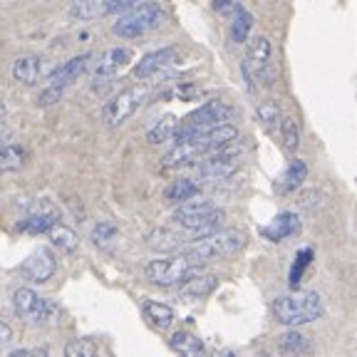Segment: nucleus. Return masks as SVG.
Returning a JSON list of instances; mask_svg holds the SVG:
<instances>
[{"instance_id":"1","label":"nucleus","mask_w":357,"mask_h":357,"mask_svg":"<svg viewBox=\"0 0 357 357\" xmlns=\"http://www.w3.org/2000/svg\"><path fill=\"white\" fill-rule=\"evenodd\" d=\"M273 312L275 320L280 325L288 328H301V325L315 323L318 318H323V298L315 290H293L288 296H280L273 301Z\"/></svg>"},{"instance_id":"2","label":"nucleus","mask_w":357,"mask_h":357,"mask_svg":"<svg viewBox=\"0 0 357 357\" xmlns=\"http://www.w3.org/2000/svg\"><path fill=\"white\" fill-rule=\"evenodd\" d=\"M245 245V234L238 229H226V231H216V234L206 236V238L194 241L189 248H184L181 256L189 258L194 266H201V263H208L213 258L221 256H231V253L241 251Z\"/></svg>"},{"instance_id":"3","label":"nucleus","mask_w":357,"mask_h":357,"mask_svg":"<svg viewBox=\"0 0 357 357\" xmlns=\"http://www.w3.org/2000/svg\"><path fill=\"white\" fill-rule=\"evenodd\" d=\"M234 114L229 105H223L218 100H211L206 105H201L199 109H194L191 114H186L176 127V134H174V139L176 142H184V139H191L196 134H204L208 129H216V127H223V124L229 122V117Z\"/></svg>"},{"instance_id":"4","label":"nucleus","mask_w":357,"mask_h":357,"mask_svg":"<svg viewBox=\"0 0 357 357\" xmlns=\"http://www.w3.org/2000/svg\"><path fill=\"white\" fill-rule=\"evenodd\" d=\"M162 20L164 13L156 3H137L132 10L117 17V22L112 25V33L119 38H139V35L159 28Z\"/></svg>"},{"instance_id":"5","label":"nucleus","mask_w":357,"mask_h":357,"mask_svg":"<svg viewBox=\"0 0 357 357\" xmlns=\"http://www.w3.org/2000/svg\"><path fill=\"white\" fill-rule=\"evenodd\" d=\"M196 268L199 266H194L189 258L178 253V256L156 258V261H151L149 266H146L144 275L149 283L169 288V285H178V283H184V280H189Z\"/></svg>"},{"instance_id":"6","label":"nucleus","mask_w":357,"mask_h":357,"mask_svg":"<svg viewBox=\"0 0 357 357\" xmlns=\"http://www.w3.org/2000/svg\"><path fill=\"white\" fill-rule=\"evenodd\" d=\"M146 95H149V84H134V87L122 89L119 95H114L102 107V119L109 127H119V124L127 122L134 112L144 105Z\"/></svg>"},{"instance_id":"7","label":"nucleus","mask_w":357,"mask_h":357,"mask_svg":"<svg viewBox=\"0 0 357 357\" xmlns=\"http://www.w3.org/2000/svg\"><path fill=\"white\" fill-rule=\"evenodd\" d=\"M13 305H15V312L20 318H25L33 325H45L50 320L57 318V305L47 298H40L35 290L30 288H17L13 293Z\"/></svg>"},{"instance_id":"8","label":"nucleus","mask_w":357,"mask_h":357,"mask_svg":"<svg viewBox=\"0 0 357 357\" xmlns=\"http://www.w3.org/2000/svg\"><path fill=\"white\" fill-rule=\"evenodd\" d=\"M271 52H273V47H271V40H268L266 35H253V38L248 40L243 65L256 82L271 84V79H273V70H271Z\"/></svg>"},{"instance_id":"9","label":"nucleus","mask_w":357,"mask_h":357,"mask_svg":"<svg viewBox=\"0 0 357 357\" xmlns=\"http://www.w3.org/2000/svg\"><path fill=\"white\" fill-rule=\"evenodd\" d=\"M241 167V156L236 151H231L229 146L216 151V156H208L196 167V174L204 181H223V178L234 176Z\"/></svg>"},{"instance_id":"10","label":"nucleus","mask_w":357,"mask_h":357,"mask_svg":"<svg viewBox=\"0 0 357 357\" xmlns=\"http://www.w3.org/2000/svg\"><path fill=\"white\" fill-rule=\"evenodd\" d=\"M137 6L134 0H79L70 6V17L73 20H95V17L109 15V13H129Z\"/></svg>"},{"instance_id":"11","label":"nucleus","mask_w":357,"mask_h":357,"mask_svg":"<svg viewBox=\"0 0 357 357\" xmlns=\"http://www.w3.org/2000/svg\"><path fill=\"white\" fill-rule=\"evenodd\" d=\"M127 62H132V50L129 47H109L105 50L95 62V70H92V87L97 84H109V79H114V75L122 70Z\"/></svg>"},{"instance_id":"12","label":"nucleus","mask_w":357,"mask_h":357,"mask_svg":"<svg viewBox=\"0 0 357 357\" xmlns=\"http://www.w3.org/2000/svg\"><path fill=\"white\" fill-rule=\"evenodd\" d=\"M52 62L45 60V57H38V55H22L13 62V79L20 84H38L40 79H47L52 75Z\"/></svg>"},{"instance_id":"13","label":"nucleus","mask_w":357,"mask_h":357,"mask_svg":"<svg viewBox=\"0 0 357 357\" xmlns=\"http://www.w3.org/2000/svg\"><path fill=\"white\" fill-rule=\"evenodd\" d=\"M89 60H92V52H82V55L73 57V60L62 62L60 67L52 70L50 77H47V87L57 89V92H65V87H70V84H73L75 79L87 70Z\"/></svg>"},{"instance_id":"14","label":"nucleus","mask_w":357,"mask_h":357,"mask_svg":"<svg viewBox=\"0 0 357 357\" xmlns=\"http://www.w3.org/2000/svg\"><path fill=\"white\" fill-rule=\"evenodd\" d=\"M55 271L57 261L50 248H38V251H33L22 261V273L28 275L30 280H35V283H47L55 275Z\"/></svg>"},{"instance_id":"15","label":"nucleus","mask_w":357,"mask_h":357,"mask_svg":"<svg viewBox=\"0 0 357 357\" xmlns=\"http://www.w3.org/2000/svg\"><path fill=\"white\" fill-rule=\"evenodd\" d=\"M176 47H162V50H154L149 55H144L137 67H134V77L137 79H149L156 77V75H162L174 60H176Z\"/></svg>"},{"instance_id":"16","label":"nucleus","mask_w":357,"mask_h":357,"mask_svg":"<svg viewBox=\"0 0 357 357\" xmlns=\"http://www.w3.org/2000/svg\"><path fill=\"white\" fill-rule=\"evenodd\" d=\"M55 223H60V213H57L47 201H40V206L35 208L33 213H28V216L22 218V221L17 223V229H20L22 234L38 236V234H47Z\"/></svg>"},{"instance_id":"17","label":"nucleus","mask_w":357,"mask_h":357,"mask_svg":"<svg viewBox=\"0 0 357 357\" xmlns=\"http://www.w3.org/2000/svg\"><path fill=\"white\" fill-rule=\"evenodd\" d=\"M261 234H263V238H268L271 243H283L290 236L301 234V218L293 211H283L268 223V226H263Z\"/></svg>"},{"instance_id":"18","label":"nucleus","mask_w":357,"mask_h":357,"mask_svg":"<svg viewBox=\"0 0 357 357\" xmlns=\"http://www.w3.org/2000/svg\"><path fill=\"white\" fill-rule=\"evenodd\" d=\"M169 347L176 352L178 357H206V347L189 330H176L169 337Z\"/></svg>"},{"instance_id":"19","label":"nucleus","mask_w":357,"mask_h":357,"mask_svg":"<svg viewBox=\"0 0 357 357\" xmlns=\"http://www.w3.org/2000/svg\"><path fill=\"white\" fill-rule=\"evenodd\" d=\"M307 176V164L303 162V159H293V162L285 167V172L280 174L278 184H275V189L280 191V194H290V191H298L301 189V184L305 181Z\"/></svg>"},{"instance_id":"20","label":"nucleus","mask_w":357,"mask_h":357,"mask_svg":"<svg viewBox=\"0 0 357 357\" xmlns=\"http://www.w3.org/2000/svg\"><path fill=\"white\" fill-rule=\"evenodd\" d=\"M213 211H218V206L213 204V201L191 199V201H186V204H181V206L174 211V221H176V223L196 221V218H204V216H208V213H213Z\"/></svg>"},{"instance_id":"21","label":"nucleus","mask_w":357,"mask_h":357,"mask_svg":"<svg viewBox=\"0 0 357 357\" xmlns=\"http://www.w3.org/2000/svg\"><path fill=\"white\" fill-rule=\"evenodd\" d=\"M218 285L216 275H194V278L181 283V298L186 301H201V298L211 296Z\"/></svg>"},{"instance_id":"22","label":"nucleus","mask_w":357,"mask_h":357,"mask_svg":"<svg viewBox=\"0 0 357 357\" xmlns=\"http://www.w3.org/2000/svg\"><path fill=\"white\" fill-rule=\"evenodd\" d=\"M146 243H149V248H154V251H159V253H174V251H178V248H184L186 241H184V236H178L176 231H172V229H156L149 234Z\"/></svg>"},{"instance_id":"23","label":"nucleus","mask_w":357,"mask_h":357,"mask_svg":"<svg viewBox=\"0 0 357 357\" xmlns=\"http://www.w3.org/2000/svg\"><path fill=\"white\" fill-rule=\"evenodd\" d=\"M142 310H144V318L149 320L154 328L159 330H167L169 325L174 323V310L167 305V303H159V301H144V305H142Z\"/></svg>"},{"instance_id":"24","label":"nucleus","mask_w":357,"mask_h":357,"mask_svg":"<svg viewBox=\"0 0 357 357\" xmlns=\"http://www.w3.org/2000/svg\"><path fill=\"white\" fill-rule=\"evenodd\" d=\"M47 238H50V243L55 245V248H60L62 253H75L79 245L77 234H75L70 226H65V223H55V226L47 231Z\"/></svg>"},{"instance_id":"25","label":"nucleus","mask_w":357,"mask_h":357,"mask_svg":"<svg viewBox=\"0 0 357 357\" xmlns=\"http://www.w3.org/2000/svg\"><path fill=\"white\" fill-rule=\"evenodd\" d=\"M176 127H178V119L174 117V114H164V117L146 132V142H149V144H164V142L174 139Z\"/></svg>"},{"instance_id":"26","label":"nucleus","mask_w":357,"mask_h":357,"mask_svg":"<svg viewBox=\"0 0 357 357\" xmlns=\"http://www.w3.org/2000/svg\"><path fill=\"white\" fill-rule=\"evenodd\" d=\"M194 196H199V186L191 181V178H178V181H174L172 186L167 189V194H164V199L169 201V204H186V201H191Z\"/></svg>"},{"instance_id":"27","label":"nucleus","mask_w":357,"mask_h":357,"mask_svg":"<svg viewBox=\"0 0 357 357\" xmlns=\"http://www.w3.org/2000/svg\"><path fill=\"white\" fill-rule=\"evenodd\" d=\"M25 159H28V154H25V149H22V146H17V144L0 146V174L17 172V169H22Z\"/></svg>"},{"instance_id":"28","label":"nucleus","mask_w":357,"mask_h":357,"mask_svg":"<svg viewBox=\"0 0 357 357\" xmlns=\"http://www.w3.org/2000/svg\"><path fill=\"white\" fill-rule=\"evenodd\" d=\"M278 340H280V350H283L285 355L301 357L310 352V342H307L305 335L298 333V330H288L285 335H280Z\"/></svg>"},{"instance_id":"29","label":"nucleus","mask_w":357,"mask_h":357,"mask_svg":"<svg viewBox=\"0 0 357 357\" xmlns=\"http://www.w3.org/2000/svg\"><path fill=\"white\" fill-rule=\"evenodd\" d=\"M256 114H258V122H261V127L266 129L268 134H273L275 129H278V124H280L278 102H273V100L261 102V105H258V109H256Z\"/></svg>"},{"instance_id":"30","label":"nucleus","mask_w":357,"mask_h":357,"mask_svg":"<svg viewBox=\"0 0 357 357\" xmlns=\"http://www.w3.org/2000/svg\"><path fill=\"white\" fill-rule=\"evenodd\" d=\"M251 28H253V15L245 8H241L234 15V22H231V40L234 43H245Z\"/></svg>"},{"instance_id":"31","label":"nucleus","mask_w":357,"mask_h":357,"mask_svg":"<svg viewBox=\"0 0 357 357\" xmlns=\"http://www.w3.org/2000/svg\"><path fill=\"white\" fill-rule=\"evenodd\" d=\"M312 256H315L312 248H301V251L296 253V261H293V268H290V288L293 290H298V283L303 280L305 268L312 263Z\"/></svg>"},{"instance_id":"32","label":"nucleus","mask_w":357,"mask_h":357,"mask_svg":"<svg viewBox=\"0 0 357 357\" xmlns=\"http://www.w3.org/2000/svg\"><path fill=\"white\" fill-rule=\"evenodd\" d=\"M280 139H283V146L288 151H298L301 146V127L293 117L280 119Z\"/></svg>"},{"instance_id":"33","label":"nucleus","mask_w":357,"mask_h":357,"mask_svg":"<svg viewBox=\"0 0 357 357\" xmlns=\"http://www.w3.org/2000/svg\"><path fill=\"white\" fill-rule=\"evenodd\" d=\"M65 357H97V345L87 337L82 340H70L65 345Z\"/></svg>"},{"instance_id":"34","label":"nucleus","mask_w":357,"mask_h":357,"mask_svg":"<svg viewBox=\"0 0 357 357\" xmlns=\"http://www.w3.org/2000/svg\"><path fill=\"white\" fill-rule=\"evenodd\" d=\"M114 236H117V223H112V221H100L95 229H92V241H95V245H107Z\"/></svg>"},{"instance_id":"35","label":"nucleus","mask_w":357,"mask_h":357,"mask_svg":"<svg viewBox=\"0 0 357 357\" xmlns=\"http://www.w3.org/2000/svg\"><path fill=\"white\" fill-rule=\"evenodd\" d=\"M241 8L243 6H238L236 0H216V3H213V10L221 13V15H236Z\"/></svg>"},{"instance_id":"36","label":"nucleus","mask_w":357,"mask_h":357,"mask_svg":"<svg viewBox=\"0 0 357 357\" xmlns=\"http://www.w3.org/2000/svg\"><path fill=\"white\" fill-rule=\"evenodd\" d=\"M60 97H62V92H57V89H50V87H45L43 92H40V97H38V105L40 107H47V105H52V102H60Z\"/></svg>"},{"instance_id":"37","label":"nucleus","mask_w":357,"mask_h":357,"mask_svg":"<svg viewBox=\"0 0 357 357\" xmlns=\"http://www.w3.org/2000/svg\"><path fill=\"white\" fill-rule=\"evenodd\" d=\"M10 340H13V330H10V325L0 320V347L10 345Z\"/></svg>"},{"instance_id":"38","label":"nucleus","mask_w":357,"mask_h":357,"mask_svg":"<svg viewBox=\"0 0 357 357\" xmlns=\"http://www.w3.org/2000/svg\"><path fill=\"white\" fill-rule=\"evenodd\" d=\"M241 73H243V79H245V87H248V92H256V79H253L251 73L245 70V65H241Z\"/></svg>"},{"instance_id":"39","label":"nucleus","mask_w":357,"mask_h":357,"mask_svg":"<svg viewBox=\"0 0 357 357\" xmlns=\"http://www.w3.org/2000/svg\"><path fill=\"white\" fill-rule=\"evenodd\" d=\"M10 134H13V129L8 127L3 119H0V142H8V139H10Z\"/></svg>"},{"instance_id":"40","label":"nucleus","mask_w":357,"mask_h":357,"mask_svg":"<svg viewBox=\"0 0 357 357\" xmlns=\"http://www.w3.org/2000/svg\"><path fill=\"white\" fill-rule=\"evenodd\" d=\"M10 357H33V352H28V350H13Z\"/></svg>"},{"instance_id":"41","label":"nucleus","mask_w":357,"mask_h":357,"mask_svg":"<svg viewBox=\"0 0 357 357\" xmlns=\"http://www.w3.org/2000/svg\"><path fill=\"white\" fill-rule=\"evenodd\" d=\"M216 357H238V355H236L234 350H223V352H218Z\"/></svg>"},{"instance_id":"42","label":"nucleus","mask_w":357,"mask_h":357,"mask_svg":"<svg viewBox=\"0 0 357 357\" xmlns=\"http://www.w3.org/2000/svg\"><path fill=\"white\" fill-rule=\"evenodd\" d=\"M3 117H6V102L0 100V119H3Z\"/></svg>"},{"instance_id":"43","label":"nucleus","mask_w":357,"mask_h":357,"mask_svg":"<svg viewBox=\"0 0 357 357\" xmlns=\"http://www.w3.org/2000/svg\"><path fill=\"white\" fill-rule=\"evenodd\" d=\"M256 357H271V355H268V352H258Z\"/></svg>"}]
</instances>
